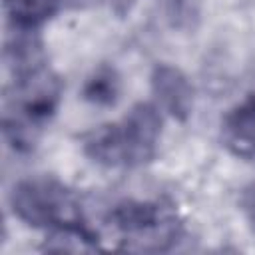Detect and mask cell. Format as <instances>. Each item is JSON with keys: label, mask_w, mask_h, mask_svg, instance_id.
<instances>
[{"label": "cell", "mask_w": 255, "mask_h": 255, "mask_svg": "<svg viewBox=\"0 0 255 255\" xmlns=\"http://www.w3.org/2000/svg\"><path fill=\"white\" fill-rule=\"evenodd\" d=\"M14 215L32 227L62 229L84 225L76 197L58 181L48 177L24 179L10 195Z\"/></svg>", "instance_id": "cell-1"}, {"label": "cell", "mask_w": 255, "mask_h": 255, "mask_svg": "<svg viewBox=\"0 0 255 255\" xmlns=\"http://www.w3.org/2000/svg\"><path fill=\"white\" fill-rule=\"evenodd\" d=\"M161 116L157 106L139 102L118 124L106 126V151L114 167L143 165L157 149Z\"/></svg>", "instance_id": "cell-2"}, {"label": "cell", "mask_w": 255, "mask_h": 255, "mask_svg": "<svg viewBox=\"0 0 255 255\" xmlns=\"http://www.w3.org/2000/svg\"><path fill=\"white\" fill-rule=\"evenodd\" d=\"M112 223L133 241V249H163L177 235L175 217L159 203L126 201L112 211Z\"/></svg>", "instance_id": "cell-3"}, {"label": "cell", "mask_w": 255, "mask_h": 255, "mask_svg": "<svg viewBox=\"0 0 255 255\" xmlns=\"http://www.w3.org/2000/svg\"><path fill=\"white\" fill-rule=\"evenodd\" d=\"M151 92L163 112L183 122L193 110V86L189 78L171 64H159L151 72Z\"/></svg>", "instance_id": "cell-4"}, {"label": "cell", "mask_w": 255, "mask_h": 255, "mask_svg": "<svg viewBox=\"0 0 255 255\" xmlns=\"http://www.w3.org/2000/svg\"><path fill=\"white\" fill-rule=\"evenodd\" d=\"M225 147L237 157H255V94L233 106L221 124Z\"/></svg>", "instance_id": "cell-5"}, {"label": "cell", "mask_w": 255, "mask_h": 255, "mask_svg": "<svg viewBox=\"0 0 255 255\" xmlns=\"http://www.w3.org/2000/svg\"><path fill=\"white\" fill-rule=\"evenodd\" d=\"M60 2L62 0H6L10 26L36 30L58 12Z\"/></svg>", "instance_id": "cell-6"}, {"label": "cell", "mask_w": 255, "mask_h": 255, "mask_svg": "<svg viewBox=\"0 0 255 255\" xmlns=\"http://www.w3.org/2000/svg\"><path fill=\"white\" fill-rule=\"evenodd\" d=\"M120 96V78L114 68H98L84 84V98L96 106H112Z\"/></svg>", "instance_id": "cell-7"}, {"label": "cell", "mask_w": 255, "mask_h": 255, "mask_svg": "<svg viewBox=\"0 0 255 255\" xmlns=\"http://www.w3.org/2000/svg\"><path fill=\"white\" fill-rule=\"evenodd\" d=\"M241 209H243L247 221L251 223V227L255 229V181L245 187V191L241 195Z\"/></svg>", "instance_id": "cell-8"}]
</instances>
